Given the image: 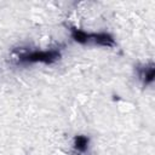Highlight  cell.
I'll use <instances>...</instances> for the list:
<instances>
[{"label":"cell","instance_id":"obj_4","mask_svg":"<svg viewBox=\"0 0 155 155\" xmlns=\"http://www.w3.org/2000/svg\"><path fill=\"white\" fill-rule=\"evenodd\" d=\"M88 143H90L88 137H86L84 134H79V136L74 137L73 147H74L75 151H78V153H86V150L88 149Z\"/></svg>","mask_w":155,"mask_h":155},{"label":"cell","instance_id":"obj_3","mask_svg":"<svg viewBox=\"0 0 155 155\" xmlns=\"http://www.w3.org/2000/svg\"><path fill=\"white\" fill-rule=\"evenodd\" d=\"M138 75H139V79L142 80V82L144 85H150L153 84L154 81V76H155V68H154V64L150 63V64H147V65H143L138 69Z\"/></svg>","mask_w":155,"mask_h":155},{"label":"cell","instance_id":"obj_2","mask_svg":"<svg viewBox=\"0 0 155 155\" xmlns=\"http://www.w3.org/2000/svg\"><path fill=\"white\" fill-rule=\"evenodd\" d=\"M61 58L59 50H34L28 51L18 56L17 62L19 64H34V63H44L52 64Z\"/></svg>","mask_w":155,"mask_h":155},{"label":"cell","instance_id":"obj_1","mask_svg":"<svg viewBox=\"0 0 155 155\" xmlns=\"http://www.w3.org/2000/svg\"><path fill=\"white\" fill-rule=\"evenodd\" d=\"M70 36L74 41L79 44H93V45H99L104 47H114L115 46V39L111 34L105 33V31H98V33H92V31H86L82 29H79L76 27L70 28Z\"/></svg>","mask_w":155,"mask_h":155}]
</instances>
